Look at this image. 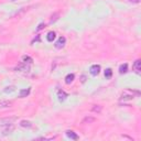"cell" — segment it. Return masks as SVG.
I'll return each mask as SVG.
<instances>
[{"mask_svg": "<svg viewBox=\"0 0 141 141\" xmlns=\"http://www.w3.org/2000/svg\"><path fill=\"white\" fill-rule=\"evenodd\" d=\"M101 109H102V107H101L100 105H94V107L92 108V111L97 112V114H100V112H101Z\"/></svg>", "mask_w": 141, "mask_h": 141, "instance_id": "obj_14", "label": "cell"}, {"mask_svg": "<svg viewBox=\"0 0 141 141\" xmlns=\"http://www.w3.org/2000/svg\"><path fill=\"white\" fill-rule=\"evenodd\" d=\"M94 121H95V118L94 117H91V116H87V117H85V118L83 119V121H82V124H93Z\"/></svg>", "mask_w": 141, "mask_h": 141, "instance_id": "obj_11", "label": "cell"}, {"mask_svg": "<svg viewBox=\"0 0 141 141\" xmlns=\"http://www.w3.org/2000/svg\"><path fill=\"white\" fill-rule=\"evenodd\" d=\"M59 13H54V15L52 16V17H51V22H54V21H56V20H57V18H59Z\"/></svg>", "mask_w": 141, "mask_h": 141, "instance_id": "obj_18", "label": "cell"}, {"mask_svg": "<svg viewBox=\"0 0 141 141\" xmlns=\"http://www.w3.org/2000/svg\"><path fill=\"white\" fill-rule=\"evenodd\" d=\"M129 2H132V3H139L140 0H128Z\"/></svg>", "mask_w": 141, "mask_h": 141, "instance_id": "obj_20", "label": "cell"}, {"mask_svg": "<svg viewBox=\"0 0 141 141\" xmlns=\"http://www.w3.org/2000/svg\"><path fill=\"white\" fill-rule=\"evenodd\" d=\"M43 28H44V24H40L39 27H37V29H36V30L39 31V30H41V29H43Z\"/></svg>", "mask_w": 141, "mask_h": 141, "instance_id": "obj_21", "label": "cell"}, {"mask_svg": "<svg viewBox=\"0 0 141 141\" xmlns=\"http://www.w3.org/2000/svg\"><path fill=\"white\" fill-rule=\"evenodd\" d=\"M57 98H59L60 101H64V100L67 98V94L65 93V92H63V91H59V93H57Z\"/></svg>", "mask_w": 141, "mask_h": 141, "instance_id": "obj_7", "label": "cell"}, {"mask_svg": "<svg viewBox=\"0 0 141 141\" xmlns=\"http://www.w3.org/2000/svg\"><path fill=\"white\" fill-rule=\"evenodd\" d=\"M65 42H66V39H65L64 36H61L60 39L57 40V42H56L54 45H55V48H56V49H62L63 46L65 45Z\"/></svg>", "mask_w": 141, "mask_h": 141, "instance_id": "obj_4", "label": "cell"}, {"mask_svg": "<svg viewBox=\"0 0 141 141\" xmlns=\"http://www.w3.org/2000/svg\"><path fill=\"white\" fill-rule=\"evenodd\" d=\"M22 61H23V63H28V64H31L32 62H33V60H32V57H30V56H23L22 57Z\"/></svg>", "mask_w": 141, "mask_h": 141, "instance_id": "obj_16", "label": "cell"}, {"mask_svg": "<svg viewBox=\"0 0 141 141\" xmlns=\"http://www.w3.org/2000/svg\"><path fill=\"white\" fill-rule=\"evenodd\" d=\"M66 136H67L68 138L73 139V140H78V138H79L78 136H77L76 133H75L74 131H72V130H67V131H66Z\"/></svg>", "mask_w": 141, "mask_h": 141, "instance_id": "obj_8", "label": "cell"}, {"mask_svg": "<svg viewBox=\"0 0 141 141\" xmlns=\"http://www.w3.org/2000/svg\"><path fill=\"white\" fill-rule=\"evenodd\" d=\"M12 1H15V0H12Z\"/></svg>", "mask_w": 141, "mask_h": 141, "instance_id": "obj_23", "label": "cell"}, {"mask_svg": "<svg viewBox=\"0 0 141 141\" xmlns=\"http://www.w3.org/2000/svg\"><path fill=\"white\" fill-rule=\"evenodd\" d=\"M13 120H15V118H7L0 120V132L3 136L11 133L13 131V129H15V126L12 124Z\"/></svg>", "mask_w": 141, "mask_h": 141, "instance_id": "obj_1", "label": "cell"}, {"mask_svg": "<svg viewBox=\"0 0 141 141\" xmlns=\"http://www.w3.org/2000/svg\"><path fill=\"white\" fill-rule=\"evenodd\" d=\"M133 70L137 74H140V70H141V61L140 60H137L136 62L133 63Z\"/></svg>", "mask_w": 141, "mask_h": 141, "instance_id": "obj_5", "label": "cell"}, {"mask_svg": "<svg viewBox=\"0 0 141 141\" xmlns=\"http://www.w3.org/2000/svg\"><path fill=\"white\" fill-rule=\"evenodd\" d=\"M74 78H75V75L74 74H68L66 77H65V83L66 84H70L73 81H74Z\"/></svg>", "mask_w": 141, "mask_h": 141, "instance_id": "obj_13", "label": "cell"}, {"mask_svg": "<svg viewBox=\"0 0 141 141\" xmlns=\"http://www.w3.org/2000/svg\"><path fill=\"white\" fill-rule=\"evenodd\" d=\"M134 95L136 96H139V92H134V91H130V89H127L120 96V100H130L134 98Z\"/></svg>", "mask_w": 141, "mask_h": 141, "instance_id": "obj_2", "label": "cell"}, {"mask_svg": "<svg viewBox=\"0 0 141 141\" xmlns=\"http://www.w3.org/2000/svg\"><path fill=\"white\" fill-rule=\"evenodd\" d=\"M13 102L12 101H9V100H6V101H0V107H11Z\"/></svg>", "mask_w": 141, "mask_h": 141, "instance_id": "obj_15", "label": "cell"}, {"mask_svg": "<svg viewBox=\"0 0 141 141\" xmlns=\"http://www.w3.org/2000/svg\"><path fill=\"white\" fill-rule=\"evenodd\" d=\"M55 36H56L55 32L51 31V32H49V33H48V35H46V40H48L49 42H53V40L55 39Z\"/></svg>", "mask_w": 141, "mask_h": 141, "instance_id": "obj_12", "label": "cell"}, {"mask_svg": "<svg viewBox=\"0 0 141 141\" xmlns=\"http://www.w3.org/2000/svg\"><path fill=\"white\" fill-rule=\"evenodd\" d=\"M82 82H83V83L85 82V76H82Z\"/></svg>", "mask_w": 141, "mask_h": 141, "instance_id": "obj_22", "label": "cell"}, {"mask_svg": "<svg viewBox=\"0 0 141 141\" xmlns=\"http://www.w3.org/2000/svg\"><path fill=\"white\" fill-rule=\"evenodd\" d=\"M30 92H31V88L29 87V88H24V89H21L20 91V93H19V96H20L21 98H24V97H27L28 95L30 94Z\"/></svg>", "mask_w": 141, "mask_h": 141, "instance_id": "obj_6", "label": "cell"}, {"mask_svg": "<svg viewBox=\"0 0 141 141\" xmlns=\"http://www.w3.org/2000/svg\"><path fill=\"white\" fill-rule=\"evenodd\" d=\"M13 91H15V87L10 86V87H7L6 89H4V93H12Z\"/></svg>", "mask_w": 141, "mask_h": 141, "instance_id": "obj_19", "label": "cell"}, {"mask_svg": "<svg viewBox=\"0 0 141 141\" xmlns=\"http://www.w3.org/2000/svg\"><path fill=\"white\" fill-rule=\"evenodd\" d=\"M99 72H100V66H99V65H97V64L92 65L91 68H89V73H91L93 76H96V75H98V74H99Z\"/></svg>", "mask_w": 141, "mask_h": 141, "instance_id": "obj_3", "label": "cell"}, {"mask_svg": "<svg viewBox=\"0 0 141 141\" xmlns=\"http://www.w3.org/2000/svg\"><path fill=\"white\" fill-rule=\"evenodd\" d=\"M128 72V64H121L120 66H119V73L120 74H125Z\"/></svg>", "mask_w": 141, "mask_h": 141, "instance_id": "obj_10", "label": "cell"}, {"mask_svg": "<svg viewBox=\"0 0 141 141\" xmlns=\"http://www.w3.org/2000/svg\"><path fill=\"white\" fill-rule=\"evenodd\" d=\"M112 76V69L111 68H107L105 70V77L106 78H110Z\"/></svg>", "mask_w": 141, "mask_h": 141, "instance_id": "obj_17", "label": "cell"}, {"mask_svg": "<svg viewBox=\"0 0 141 141\" xmlns=\"http://www.w3.org/2000/svg\"><path fill=\"white\" fill-rule=\"evenodd\" d=\"M19 125H20L21 127H23V128H31L32 127V123L31 121H28V120H21Z\"/></svg>", "mask_w": 141, "mask_h": 141, "instance_id": "obj_9", "label": "cell"}]
</instances>
